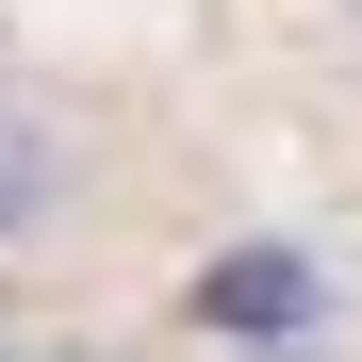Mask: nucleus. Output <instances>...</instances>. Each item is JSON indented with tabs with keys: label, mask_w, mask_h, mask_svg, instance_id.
I'll return each instance as SVG.
<instances>
[{
	"label": "nucleus",
	"mask_w": 362,
	"mask_h": 362,
	"mask_svg": "<svg viewBox=\"0 0 362 362\" xmlns=\"http://www.w3.org/2000/svg\"><path fill=\"white\" fill-rule=\"evenodd\" d=\"M264 362H313V346H264Z\"/></svg>",
	"instance_id": "3"
},
{
	"label": "nucleus",
	"mask_w": 362,
	"mask_h": 362,
	"mask_svg": "<svg viewBox=\"0 0 362 362\" xmlns=\"http://www.w3.org/2000/svg\"><path fill=\"white\" fill-rule=\"evenodd\" d=\"M313 313H329V280L313 264H296V247H230L214 280H198V329H230V346H313Z\"/></svg>",
	"instance_id": "1"
},
{
	"label": "nucleus",
	"mask_w": 362,
	"mask_h": 362,
	"mask_svg": "<svg viewBox=\"0 0 362 362\" xmlns=\"http://www.w3.org/2000/svg\"><path fill=\"white\" fill-rule=\"evenodd\" d=\"M49 198H66V148H49V115H17V99H0V247H33V230H49Z\"/></svg>",
	"instance_id": "2"
}]
</instances>
